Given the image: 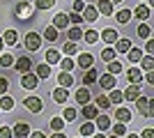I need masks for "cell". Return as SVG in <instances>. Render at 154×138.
Returning <instances> with one entry per match:
<instances>
[{"label": "cell", "instance_id": "cell-1", "mask_svg": "<svg viewBox=\"0 0 154 138\" xmlns=\"http://www.w3.org/2000/svg\"><path fill=\"white\" fill-rule=\"evenodd\" d=\"M134 104H136V108H138V113H140L143 118H152L154 115V99H147V97L140 94Z\"/></svg>", "mask_w": 154, "mask_h": 138}, {"label": "cell", "instance_id": "cell-2", "mask_svg": "<svg viewBox=\"0 0 154 138\" xmlns=\"http://www.w3.org/2000/svg\"><path fill=\"white\" fill-rule=\"evenodd\" d=\"M23 106H26L30 113H39L44 108V101H42V97H26L23 99Z\"/></svg>", "mask_w": 154, "mask_h": 138}, {"label": "cell", "instance_id": "cell-3", "mask_svg": "<svg viewBox=\"0 0 154 138\" xmlns=\"http://www.w3.org/2000/svg\"><path fill=\"white\" fill-rule=\"evenodd\" d=\"M39 85V78H37V74H23V76H21V87H23V90H35V87Z\"/></svg>", "mask_w": 154, "mask_h": 138}, {"label": "cell", "instance_id": "cell-4", "mask_svg": "<svg viewBox=\"0 0 154 138\" xmlns=\"http://www.w3.org/2000/svg\"><path fill=\"white\" fill-rule=\"evenodd\" d=\"M97 81H99V85L103 87V90H113V87H117V78L113 76V74H101V76H97Z\"/></svg>", "mask_w": 154, "mask_h": 138}, {"label": "cell", "instance_id": "cell-5", "mask_svg": "<svg viewBox=\"0 0 154 138\" xmlns=\"http://www.w3.org/2000/svg\"><path fill=\"white\" fill-rule=\"evenodd\" d=\"M23 44H26L28 51H37L39 46H42V37H39L37 32H28L26 39H23Z\"/></svg>", "mask_w": 154, "mask_h": 138}, {"label": "cell", "instance_id": "cell-6", "mask_svg": "<svg viewBox=\"0 0 154 138\" xmlns=\"http://www.w3.org/2000/svg\"><path fill=\"white\" fill-rule=\"evenodd\" d=\"M30 124L28 122H16V124L12 127V136H16V138H26V136H30Z\"/></svg>", "mask_w": 154, "mask_h": 138}, {"label": "cell", "instance_id": "cell-7", "mask_svg": "<svg viewBox=\"0 0 154 138\" xmlns=\"http://www.w3.org/2000/svg\"><path fill=\"white\" fill-rule=\"evenodd\" d=\"M81 16H83L85 23H94L97 16H99V12H97V7H94V5H85V7H83V12H81Z\"/></svg>", "mask_w": 154, "mask_h": 138}, {"label": "cell", "instance_id": "cell-8", "mask_svg": "<svg viewBox=\"0 0 154 138\" xmlns=\"http://www.w3.org/2000/svg\"><path fill=\"white\" fill-rule=\"evenodd\" d=\"M124 94V99H127V101H136V99L140 97L143 94V90H140V85H136V83H131V85L127 87V90L122 92Z\"/></svg>", "mask_w": 154, "mask_h": 138}, {"label": "cell", "instance_id": "cell-9", "mask_svg": "<svg viewBox=\"0 0 154 138\" xmlns=\"http://www.w3.org/2000/svg\"><path fill=\"white\" fill-rule=\"evenodd\" d=\"M14 67H16V72H19V74H28L32 69V60L23 55V58H19L16 62H14Z\"/></svg>", "mask_w": 154, "mask_h": 138}, {"label": "cell", "instance_id": "cell-10", "mask_svg": "<svg viewBox=\"0 0 154 138\" xmlns=\"http://www.w3.org/2000/svg\"><path fill=\"white\" fill-rule=\"evenodd\" d=\"M74 97H76V101H78V104L83 106V104H90V99H92V92L88 90V87H78Z\"/></svg>", "mask_w": 154, "mask_h": 138}, {"label": "cell", "instance_id": "cell-11", "mask_svg": "<svg viewBox=\"0 0 154 138\" xmlns=\"http://www.w3.org/2000/svg\"><path fill=\"white\" fill-rule=\"evenodd\" d=\"M69 26V16L64 12H60V14H55L53 16V28H58V30H64V28Z\"/></svg>", "mask_w": 154, "mask_h": 138}, {"label": "cell", "instance_id": "cell-12", "mask_svg": "<svg viewBox=\"0 0 154 138\" xmlns=\"http://www.w3.org/2000/svg\"><path fill=\"white\" fill-rule=\"evenodd\" d=\"M99 39L106 41V44H115V41H117V30H113V28H106V30H101Z\"/></svg>", "mask_w": 154, "mask_h": 138}, {"label": "cell", "instance_id": "cell-13", "mask_svg": "<svg viewBox=\"0 0 154 138\" xmlns=\"http://www.w3.org/2000/svg\"><path fill=\"white\" fill-rule=\"evenodd\" d=\"M81 115H83L85 120H94L97 115H99V108H97L94 104H83V111H81Z\"/></svg>", "mask_w": 154, "mask_h": 138}, {"label": "cell", "instance_id": "cell-14", "mask_svg": "<svg viewBox=\"0 0 154 138\" xmlns=\"http://www.w3.org/2000/svg\"><path fill=\"white\" fill-rule=\"evenodd\" d=\"M94 7H97V12L103 14V16H110V14H113V2H110V0H99Z\"/></svg>", "mask_w": 154, "mask_h": 138}, {"label": "cell", "instance_id": "cell-15", "mask_svg": "<svg viewBox=\"0 0 154 138\" xmlns=\"http://www.w3.org/2000/svg\"><path fill=\"white\" fill-rule=\"evenodd\" d=\"M92 62H94V58H92L90 53H81V55L76 58V65L81 67V69H90Z\"/></svg>", "mask_w": 154, "mask_h": 138}, {"label": "cell", "instance_id": "cell-16", "mask_svg": "<svg viewBox=\"0 0 154 138\" xmlns=\"http://www.w3.org/2000/svg\"><path fill=\"white\" fill-rule=\"evenodd\" d=\"M127 81H129V83H136V85H140V81H143L140 69H138V67H131V69L127 72Z\"/></svg>", "mask_w": 154, "mask_h": 138}, {"label": "cell", "instance_id": "cell-17", "mask_svg": "<svg viewBox=\"0 0 154 138\" xmlns=\"http://www.w3.org/2000/svg\"><path fill=\"white\" fill-rule=\"evenodd\" d=\"M2 41H5L7 46H16V44H19V32H16V30H5Z\"/></svg>", "mask_w": 154, "mask_h": 138}, {"label": "cell", "instance_id": "cell-18", "mask_svg": "<svg viewBox=\"0 0 154 138\" xmlns=\"http://www.w3.org/2000/svg\"><path fill=\"white\" fill-rule=\"evenodd\" d=\"M131 14H136V19H138V21H147L152 12H149V7H147V5H138Z\"/></svg>", "mask_w": 154, "mask_h": 138}, {"label": "cell", "instance_id": "cell-19", "mask_svg": "<svg viewBox=\"0 0 154 138\" xmlns=\"http://www.w3.org/2000/svg\"><path fill=\"white\" fill-rule=\"evenodd\" d=\"M58 83H60V87L74 85V76H71V72H60L58 74Z\"/></svg>", "mask_w": 154, "mask_h": 138}, {"label": "cell", "instance_id": "cell-20", "mask_svg": "<svg viewBox=\"0 0 154 138\" xmlns=\"http://www.w3.org/2000/svg\"><path fill=\"white\" fill-rule=\"evenodd\" d=\"M129 48H131V39H127V37H117V41H115V53H127Z\"/></svg>", "mask_w": 154, "mask_h": 138}, {"label": "cell", "instance_id": "cell-21", "mask_svg": "<svg viewBox=\"0 0 154 138\" xmlns=\"http://www.w3.org/2000/svg\"><path fill=\"white\" fill-rule=\"evenodd\" d=\"M53 99H55L58 104H64V101L69 99V92H67V87H55V90H53Z\"/></svg>", "mask_w": 154, "mask_h": 138}, {"label": "cell", "instance_id": "cell-22", "mask_svg": "<svg viewBox=\"0 0 154 138\" xmlns=\"http://www.w3.org/2000/svg\"><path fill=\"white\" fill-rule=\"evenodd\" d=\"M108 101H110V104H115V106H120V104L124 101V94H122V90L113 87V90H110V94H108Z\"/></svg>", "mask_w": 154, "mask_h": 138}, {"label": "cell", "instance_id": "cell-23", "mask_svg": "<svg viewBox=\"0 0 154 138\" xmlns=\"http://www.w3.org/2000/svg\"><path fill=\"white\" fill-rule=\"evenodd\" d=\"M58 37H60V30H58V28H53V26L44 28V39L46 41H58Z\"/></svg>", "mask_w": 154, "mask_h": 138}, {"label": "cell", "instance_id": "cell-24", "mask_svg": "<svg viewBox=\"0 0 154 138\" xmlns=\"http://www.w3.org/2000/svg\"><path fill=\"white\" fill-rule=\"evenodd\" d=\"M127 55H129V62H131V65H138V62H140V58H143V51L131 46V48L127 51Z\"/></svg>", "mask_w": 154, "mask_h": 138}, {"label": "cell", "instance_id": "cell-25", "mask_svg": "<svg viewBox=\"0 0 154 138\" xmlns=\"http://www.w3.org/2000/svg\"><path fill=\"white\" fill-rule=\"evenodd\" d=\"M97 129L99 131H108L110 129V120H108V115H97Z\"/></svg>", "mask_w": 154, "mask_h": 138}, {"label": "cell", "instance_id": "cell-26", "mask_svg": "<svg viewBox=\"0 0 154 138\" xmlns=\"http://www.w3.org/2000/svg\"><path fill=\"white\" fill-rule=\"evenodd\" d=\"M12 108H14V99L5 92V94L0 97V111H12Z\"/></svg>", "mask_w": 154, "mask_h": 138}, {"label": "cell", "instance_id": "cell-27", "mask_svg": "<svg viewBox=\"0 0 154 138\" xmlns=\"http://www.w3.org/2000/svg\"><path fill=\"white\" fill-rule=\"evenodd\" d=\"M35 74H37V78H48V76H51V65H46V62H42V65H39L37 67V72H35Z\"/></svg>", "mask_w": 154, "mask_h": 138}, {"label": "cell", "instance_id": "cell-28", "mask_svg": "<svg viewBox=\"0 0 154 138\" xmlns=\"http://www.w3.org/2000/svg\"><path fill=\"white\" fill-rule=\"evenodd\" d=\"M97 76H99V72L90 67V69L85 72V76H83V83H85V85H92V83H97Z\"/></svg>", "mask_w": 154, "mask_h": 138}, {"label": "cell", "instance_id": "cell-29", "mask_svg": "<svg viewBox=\"0 0 154 138\" xmlns=\"http://www.w3.org/2000/svg\"><path fill=\"white\" fill-rule=\"evenodd\" d=\"M60 62V53L55 48H48L46 51V65H58Z\"/></svg>", "mask_w": 154, "mask_h": 138}, {"label": "cell", "instance_id": "cell-30", "mask_svg": "<svg viewBox=\"0 0 154 138\" xmlns=\"http://www.w3.org/2000/svg\"><path fill=\"white\" fill-rule=\"evenodd\" d=\"M115 118H117V122H124V124H127L134 115H131V111H129V108H117V115H115Z\"/></svg>", "mask_w": 154, "mask_h": 138}, {"label": "cell", "instance_id": "cell-31", "mask_svg": "<svg viewBox=\"0 0 154 138\" xmlns=\"http://www.w3.org/2000/svg\"><path fill=\"white\" fill-rule=\"evenodd\" d=\"M83 39H85V44H97V41H99V32H97V30H85Z\"/></svg>", "mask_w": 154, "mask_h": 138}, {"label": "cell", "instance_id": "cell-32", "mask_svg": "<svg viewBox=\"0 0 154 138\" xmlns=\"http://www.w3.org/2000/svg\"><path fill=\"white\" fill-rule=\"evenodd\" d=\"M131 16H134V14H131V9H120V12H117V23H129V21H131Z\"/></svg>", "mask_w": 154, "mask_h": 138}, {"label": "cell", "instance_id": "cell-33", "mask_svg": "<svg viewBox=\"0 0 154 138\" xmlns=\"http://www.w3.org/2000/svg\"><path fill=\"white\" fill-rule=\"evenodd\" d=\"M78 39H83V30H81V26L69 28V41H78Z\"/></svg>", "mask_w": 154, "mask_h": 138}, {"label": "cell", "instance_id": "cell-34", "mask_svg": "<svg viewBox=\"0 0 154 138\" xmlns=\"http://www.w3.org/2000/svg\"><path fill=\"white\" fill-rule=\"evenodd\" d=\"M97 131V127L92 124V120H88L83 127H81V136H92V133Z\"/></svg>", "mask_w": 154, "mask_h": 138}, {"label": "cell", "instance_id": "cell-35", "mask_svg": "<svg viewBox=\"0 0 154 138\" xmlns=\"http://www.w3.org/2000/svg\"><path fill=\"white\" fill-rule=\"evenodd\" d=\"M101 60H103V62L117 60V53H115V48H103V51H101Z\"/></svg>", "mask_w": 154, "mask_h": 138}, {"label": "cell", "instance_id": "cell-36", "mask_svg": "<svg viewBox=\"0 0 154 138\" xmlns=\"http://www.w3.org/2000/svg\"><path fill=\"white\" fill-rule=\"evenodd\" d=\"M62 51H64V55H76V53H78V44H76V41H67Z\"/></svg>", "mask_w": 154, "mask_h": 138}, {"label": "cell", "instance_id": "cell-37", "mask_svg": "<svg viewBox=\"0 0 154 138\" xmlns=\"http://www.w3.org/2000/svg\"><path fill=\"white\" fill-rule=\"evenodd\" d=\"M108 74L120 76V74H122V65H120V62H115V60H110V62H108Z\"/></svg>", "mask_w": 154, "mask_h": 138}, {"label": "cell", "instance_id": "cell-38", "mask_svg": "<svg viewBox=\"0 0 154 138\" xmlns=\"http://www.w3.org/2000/svg\"><path fill=\"white\" fill-rule=\"evenodd\" d=\"M149 35H152L149 26L147 23H140V26H138V37H140V39H149Z\"/></svg>", "mask_w": 154, "mask_h": 138}, {"label": "cell", "instance_id": "cell-39", "mask_svg": "<svg viewBox=\"0 0 154 138\" xmlns=\"http://www.w3.org/2000/svg\"><path fill=\"white\" fill-rule=\"evenodd\" d=\"M140 65H143L145 72H149V69H154V58H152V55H143V58H140Z\"/></svg>", "mask_w": 154, "mask_h": 138}, {"label": "cell", "instance_id": "cell-40", "mask_svg": "<svg viewBox=\"0 0 154 138\" xmlns=\"http://www.w3.org/2000/svg\"><path fill=\"white\" fill-rule=\"evenodd\" d=\"M76 108H64V113H62V120L64 122H74V120H76Z\"/></svg>", "mask_w": 154, "mask_h": 138}, {"label": "cell", "instance_id": "cell-41", "mask_svg": "<svg viewBox=\"0 0 154 138\" xmlns=\"http://www.w3.org/2000/svg\"><path fill=\"white\" fill-rule=\"evenodd\" d=\"M97 108H99V111H106V108H110V106H113V104H110V101H108V97H97Z\"/></svg>", "mask_w": 154, "mask_h": 138}, {"label": "cell", "instance_id": "cell-42", "mask_svg": "<svg viewBox=\"0 0 154 138\" xmlns=\"http://www.w3.org/2000/svg\"><path fill=\"white\" fill-rule=\"evenodd\" d=\"M51 129L53 131H64V120L62 118H53L51 120Z\"/></svg>", "mask_w": 154, "mask_h": 138}, {"label": "cell", "instance_id": "cell-43", "mask_svg": "<svg viewBox=\"0 0 154 138\" xmlns=\"http://www.w3.org/2000/svg\"><path fill=\"white\" fill-rule=\"evenodd\" d=\"M55 5V0H37V2H35V7H37V9H51V7Z\"/></svg>", "mask_w": 154, "mask_h": 138}, {"label": "cell", "instance_id": "cell-44", "mask_svg": "<svg viewBox=\"0 0 154 138\" xmlns=\"http://www.w3.org/2000/svg\"><path fill=\"white\" fill-rule=\"evenodd\" d=\"M14 60H16L14 55H9V53H2V55H0V65H2V67H12V65H14Z\"/></svg>", "mask_w": 154, "mask_h": 138}, {"label": "cell", "instance_id": "cell-45", "mask_svg": "<svg viewBox=\"0 0 154 138\" xmlns=\"http://www.w3.org/2000/svg\"><path fill=\"white\" fill-rule=\"evenodd\" d=\"M60 65H62V72H71V69L76 67V62L71 58H64V60H60Z\"/></svg>", "mask_w": 154, "mask_h": 138}, {"label": "cell", "instance_id": "cell-46", "mask_svg": "<svg viewBox=\"0 0 154 138\" xmlns=\"http://www.w3.org/2000/svg\"><path fill=\"white\" fill-rule=\"evenodd\" d=\"M113 133H115V136H124V133H127V124H124V122H117V124L113 127Z\"/></svg>", "mask_w": 154, "mask_h": 138}, {"label": "cell", "instance_id": "cell-47", "mask_svg": "<svg viewBox=\"0 0 154 138\" xmlns=\"http://www.w3.org/2000/svg\"><path fill=\"white\" fill-rule=\"evenodd\" d=\"M67 16H69V23H76V26L83 23V16H81L78 12H71V14H67Z\"/></svg>", "mask_w": 154, "mask_h": 138}, {"label": "cell", "instance_id": "cell-48", "mask_svg": "<svg viewBox=\"0 0 154 138\" xmlns=\"http://www.w3.org/2000/svg\"><path fill=\"white\" fill-rule=\"evenodd\" d=\"M7 87H9V81H7L5 76H0V94H5Z\"/></svg>", "mask_w": 154, "mask_h": 138}, {"label": "cell", "instance_id": "cell-49", "mask_svg": "<svg viewBox=\"0 0 154 138\" xmlns=\"http://www.w3.org/2000/svg\"><path fill=\"white\" fill-rule=\"evenodd\" d=\"M71 7H74V12L81 14V12H83V7H85V2H83V0H74V5H71Z\"/></svg>", "mask_w": 154, "mask_h": 138}, {"label": "cell", "instance_id": "cell-50", "mask_svg": "<svg viewBox=\"0 0 154 138\" xmlns=\"http://www.w3.org/2000/svg\"><path fill=\"white\" fill-rule=\"evenodd\" d=\"M0 138H12V129L9 127H0Z\"/></svg>", "mask_w": 154, "mask_h": 138}, {"label": "cell", "instance_id": "cell-51", "mask_svg": "<svg viewBox=\"0 0 154 138\" xmlns=\"http://www.w3.org/2000/svg\"><path fill=\"white\" fill-rule=\"evenodd\" d=\"M140 138H154V129H152V127L143 129V136H140Z\"/></svg>", "mask_w": 154, "mask_h": 138}, {"label": "cell", "instance_id": "cell-52", "mask_svg": "<svg viewBox=\"0 0 154 138\" xmlns=\"http://www.w3.org/2000/svg\"><path fill=\"white\" fill-rule=\"evenodd\" d=\"M145 53H147V55H152V53H154V41L152 39H147V44H145Z\"/></svg>", "mask_w": 154, "mask_h": 138}, {"label": "cell", "instance_id": "cell-53", "mask_svg": "<svg viewBox=\"0 0 154 138\" xmlns=\"http://www.w3.org/2000/svg\"><path fill=\"white\" fill-rule=\"evenodd\" d=\"M145 81H147V83H152V85H154V69H149V72H147V76H145Z\"/></svg>", "mask_w": 154, "mask_h": 138}, {"label": "cell", "instance_id": "cell-54", "mask_svg": "<svg viewBox=\"0 0 154 138\" xmlns=\"http://www.w3.org/2000/svg\"><path fill=\"white\" fill-rule=\"evenodd\" d=\"M30 138H46L44 131H30Z\"/></svg>", "mask_w": 154, "mask_h": 138}, {"label": "cell", "instance_id": "cell-55", "mask_svg": "<svg viewBox=\"0 0 154 138\" xmlns=\"http://www.w3.org/2000/svg\"><path fill=\"white\" fill-rule=\"evenodd\" d=\"M51 138H67V136H64V131H55Z\"/></svg>", "mask_w": 154, "mask_h": 138}, {"label": "cell", "instance_id": "cell-56", "mask_svg": "<svg viewBox=\"0 0 154 138\" xmlns=\"http://www.w3.org/2000/svg\"><path fill=\"white\" fill-rule=\"evenodd\" d=\"M92 136H94V138H106V136H103V133H97V131L92 133Z\"/></svg>", "mask_w": 154, "mask_h": 138}, {"label": "cell", "instance_id": "cell-57", "mask_svg": "<svg viewBox=\"0 0 154 138\" xmlns=\"http://www.w3.org/2000/svg\"><path fill=\"white\" fill-rule=\"evenodd\" d=\"M127 138H140V136H138V133H129Z\"/></svg>", "mask_w": 154, "mask_h": 138}, {"label": "cell", "instance_id": "cell-58", "mask_svg": "<svg viewBox=\"0 0 154 138\" xmlns=\"http://www.w3.org/2000/svg\"><path fill=\"white\" fill-rule=\"evenodd\" d=\"M2 46H5V41H2V37H0V51H2Z\"/></svg>", "mask_w": 154, "mask_h": 138}, {"label": "cell", "instance_id": "cell-59", "mask_svg": "<svg viewBox=\"0 0 154 138\" xmlns=\"http://www.w3.org/2000/svg\"><path fill=\"white\" fill-rule=\"evenodd\" d=\"M108 138H122V136H115V133H113V136H108Z\"/></svg>", "mask_w": 154, "mask_h": 138}, {"label": "cell", "instance_id": "cell-60", "mask_svg": "<svg viewBox=\"0 0 154 138\" xmlns=\"http://www.w3.org/2000/svg\"><path fill=\"white\" fill-rule=\"evenodd\" d=\"M110 2H122V0H110Z\"/></svg>", "mask_w": 154, "mask_h": 138}]
</instances>
